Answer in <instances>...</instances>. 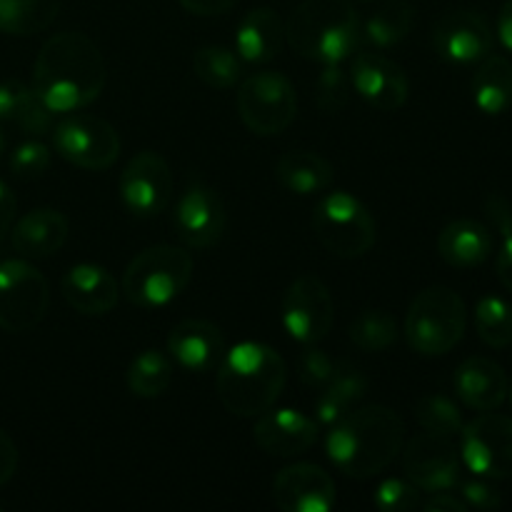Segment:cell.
I'll return each mask as SVG.
<instances>
[{"mask_svg":"<svg viewBox=\"0 0 512 512\" xmlns=\"http://www.w3.org/2000/svg\"><path fill=\"white\" fill-rule=\"evenodd\" d=\"M168 353L180 368L190 373H208L218 368L225 355V338L218 325L190 318L175 325L168 335Z\"/></svg>","mask_w":512,"mask_h":512,"instance_id":"ffe728a7","label":"cell"},{"mask_svg":"<svg viewBox=\"0 0 512 512\" xmlns=\"http://www.w3.org/2000/svg\"><path fill=\"white\" fill-rule=\"evenodd\" d=\"M398 338V320H395L388 310H363V313L350 323V340H353L363 353H383V350L393 348V345L398 343Z\"/></svg>","mask_w":512,"mask_h":512,"instance_id":"d6a6232c","label":"cell"},{"mask_svg":"<svg viewBox=\"0 0 512 512\" xmlns=\"http://www.w3.org/2000/svg\"><path fill=\"white\" fill-rule=\"evenodd\" d=\"M338 360L330 358L325 350L308 345L298 358V375L308 388H323L338 370Z\"/></svg>","mask_w":512,"mask_h":512,"instance_id":"ab89813d","label":"cell"},{"mask_svg":"<svg viewBox=\"0 0 512 512\" xmlns=\"http://www.w3.org/2000/svg\"><path fill=\"white\" fill-rule=\"evenodd\" d=\"M105 88V60L83 33L65 30L43 43L33 65V90L50 113H73Z\"/></svg>","mask_w":512,"mask_h":512,"instance_id":"6da1fadb","label":"cell"},{"mask_svg":"<svg viewBox=\"0 0 512 512\" xmlns=\"http://www.w3.org/2000/svg\"><path fill=\"white\" fill-rule=\"evenodd\" d=\"M413 20V5L408 0H393V3L378 8L365 20V40L378 45V48H393L400 40L408 38L410 28H413Z\"/></svg>","mask_w":512,"mask_h":512,"instance_id":"1f68e13d","label":"cell"},{"mask_svg":"<svg viewBox=\"0 0 512 512\" xmlns=\"http://www.w3.org/2000/svg\"><path fill=\"white\" fill-rule=\"evenodd\" d=\"M215 370L220 403L238 418H258L273 408L288 380L285 360L263 343L235 345Z\"/></svg>","mask_w":512,"mask_h":512,"instance_id":"3957f363","label":"cell"},{"mask_svg":"<svg viewBox=\"0 0 512 512\" xmlns=\"http://www.w3.org/2000/svg\"><path fill=\"white\" fill-rule=\"evenodd\" d=\"M335 320V303L318 275H300L283 298V325L290 338L303 345H318L328 338Z\"/></svg>","mask_w":512,"mask_h":512,"instance_id":"7c38bea8","label":"cell"},{"mask_svg":"<svg viewBox=\"0 0 512 512\" xmlns=\"http://www.w3.org/2000/svg\"><path fill=\"white\" fill-rule=\"evenodd\" d=\"M238 113L255 135H280L298 115V95L283 73L263 70L245 78L238 88Z\"/></svg>","mask_w":512,"mask_h":512,"instance_id":"ba28073f","label":"cell"},{"mask_svg":"<svg viewBox=\"0 0 512 512\" xmlns=\"http://www.w3.org/2000/svg\"><path fill=\"white\" fill-rule=\"evenodd\" d=\"M508 388L510 380L505 370L483 355L463 360L455 370V393L470 410L478 413L498 410L508 400Z\"/></svg>","mask_w":512,"mask_h":512,"instance_id":"44dd1931","label":"cell"},{"mask_svg":"<svg viewBox=\"0 0 512 512\" xmlns=\"http://www.w3.org/2000/svg\"><path fill=\"white\" fill-rule=\"evenodd\" d=\"M405 475L425 493L453 490L460 483V455L453 440L445 435H415L403 453Z\"/></svg>","mask_w":512,"mask_h":512,"instance_id":"5bb4252c","label":"cell"},{"mask_svg":"<svg viewBox=\"0 0 512 512\" xmlns=\"http://www.w3.org/2000/svg\"><path fill=\"white\" fill-rule=\"evenodd\" d=\"M493 250V238L483 223L470 218L453 220L438 235V253L453 268H475L485 263Z\"/></svg>","mask_w":512,"mask_h":512,"instance_id":"d4e9b609","label":"cell"},{"mask_svg":"<svg viewBox=\"0 0 512 512\" xmlns=\"http://www.w3.org/2000/svg\"><path fill=\"white\" fill-rule=\"evenodd\" d=\"M313 230L320 245L338 258H360L378 238L370 210L345 190L328 193L315 205Z\"/></svg>","mask_w":512,"mask_h":512,"instance_id":"52a82bcc","label":"cell"},{"mask_svg":"<svg viewBox=\"0 0 512 512\" xmlns=\"http://www.w3.org/2000/svg\"><path fill=\"white\" fill-rule=\"evenodd\" d=\"M508 398H510V405H512V383H510V388H508Z\"/></svg>","mask_w":512,"mask_h":512,"instance_id":"f907efd6","label":"cell"},{"mask_svg":"<svg viewBox=\"0 0 512 512\" xmlns=\"http://www.w3.org/2000/svg\"><path fill=\"white\" fill-rule=\"evenodd\" d=\"M50 165V150L40 140H28V143L18 145L10 155V170L15 178L33 180L48 170Z\"/></svg>","mask_w":512,"mask_h":512,"instance_id":"f35d334b","label":"cell"},{"mask_svg":"<svg viewBox=\"0 0 512 512\" xmlns=\"http://www.w3.org/2000/svg\"><path fill=\"white\" fill-rule=\"evenodd\" d=\"M425 512H468V503L458 498L450 490H440V493H430V498L420 505Z\"/></svg>","mask_w":512,"mask_h":512,"instance_id":"b9f144b4","label":"cell"},{"mask_svg":"<svg viewBox=\"0 0 512 512\" xmlns=\"http://www.w3.org/2000/svg\"><path fill=\"white\" fill-rule=\"evenodd\" d=\"M0 120L15 125L28 135H45L53 130V113L48 105L40 100L33 85H25L20 80H5L0 83Z\"/></svg>","mask_w":512,"mask_h":512,"instance_id":"484cf974","label":"cell"},{"mask_svg":"<svg viewBox=\"0 0 512 512\" xmlns=\"http://www.w3.org/2000/svg\"><path fill=\"white\" fill-rule=\"evenodd\" d=\"M485 208H488L490 218L495 220V225L500 228V233L510 235L512 233V208H510L508 200L500 198V195H490L488 203H485Z\"/></svg>","mask_w":512,"mask_h":512,"instance_id":"bcb514c9","label":"cell"},{"mask_svg":"<svg viewBox=\"0 0 512 512\" xmlns=\"http://www.w3.org/2000/svg\"><path fill=\"white\" fill-rule=\"evenodd\" d=\"M433 45L450 63H480L493 50V30L483 15L473 10H453L435 23Z\"/></svg>","mask_w":512,"mask_h":512,"instance_id":"e0dca14e","label":"cell"},{"mask_svg":"<svg viewBox=\"0 0 512 512\" xmlns=\"http://www.w3.org/2000/svg\"><path fill=\"white\" fill-rule=\"evenodd\" d=\"M460 498L468 503V508H475V510H498L500 505H503V495H500L498 488H493V485L488 483V478L483 480H468V483H463V493H460Z\"/></svg>","mask_w":512,"mask_h":512,"instance_id":"60d3db41","label":"cell"},{"mask_svg":"<svg viewBox=\"0 0 512 512\" xmlns=\"http://www.w3.org/2000/svg\"><path fill=\"white\" fill-rule=\"evenodd\" d=\"M460 455L470 473L488 480L512 478V418L483 413L460 430Z\"/></svg>","mask_w":512,"mask_h":512,"instance_id":"8fae6325","label":"cell"},{"mask_svg":"<svg viewBox=\"0 0 512 512\" xmlns=\"http://www.w3.org/2000/svg\"><path fill=\"white\" fill-rule=\"evenodd\" d=\"M273 500L283 512H328L338 503V488L320 465L295 463L275 475Z\"/></svg>","mask_w":512,"mask_h":512,"instance_id":"2e32d148","label":"cell"},{"mask_svg":"<svg viewBox=\"0 0 512 512\" xmlns=\"http://www.w3.org/2000/svg\"><path fill=\"white\" fill-rule=\"evenodd\" d=\"M3 150H5V138L3 133H0V158H3Z\"/></svg>","mask_w":512,"mask_h":512,"instance_id":"681fc988","label":"cell"},{"mask_svg":"<svg viewBox=\"0 0 512 512\" xmlns=\"http://www.w3.org/2000/svg\"><path fill=\"white\" fill-rule=\"evenodd\" d=\"M63 290L65 303L73 310L83 315H105L118 305L120 288L118 280L108 273L105 268L93 263H83L70 268L63 275Z\"/></svg>","mask_w":512,"mask_h":512,"instance_id":"7402d4cb","label":"cell"},{"mask_svg":"<svg viewBox=\"0 0 512 512\" xmlns=\"http://www.w3.org/2000/svg\"><path fill=\"white\" fill-rule=\"evenodd\" d=\"M295 53L318 63H343L360 43V18L348 0H303L285 23Z\"/></svg>","mask_w":512,"mask_h":512,"instance_id":"277c9868","label":"cell"},{"mask_svg":"<svg viewBox=\"0 0 512 512\" xmlns=\"http://www.w3.org/2000/svg\"><path fill=\"white\" fill-rule=\"evenodd\" d=\"M18 470V448L5 430H0V485L8 483Z\"/></svg>","mask_w":512,"mask_h":512,"instance_id":"7bdbcfd3","label":"cell"},{"mask_svg":"<svg viewBox=\"0 0 512 512\" xmlns=\"http://www.w3.org/2000/svg\"><path fill=\"white\" fill-rule=\"evenodd\" d=\"M193 70L205 85L210 88H233L243 75V60L233 53L230 48L223 45H205L195 53Z\"/></svg>","mask_w":512,"mask_h":512,"instance_id":"836d02e7","label":"cell"},{"mask_svg":"<svg viewBox=\"0 0 512 512\" xmlns=\"http://www.w3.org/2000/svg\"><path fill=\"white\" fill-rule=\"evenodd\" d=\"M498 278L512 293V233L505 235L503 250L498 255Z\"/></svg>","mask_w":512,"mask_h":512,"instance_id":"7dc6e473","label":"cell"},{"mask_svg":"<svg viewBox=\"0 0 512 512\" xmlns=\"http://www.w3.org/2000/svg\"><path fill=\"white\" fill-rule=\"evenodd\" d=\"M173 228L188 248L205 250L220 243L225 233V205L210 185L193 183L178 198Z\"/></svg>","mask_w":512,"mask_h":512,"instance_id":"9a60e30c","label":"cell"},{"mask_svg":"<svg viewBox=\"0 0 512 512\" xmlns=\"http://www.w3.org/2000/svg\"><path fill=\"white\" fill-rule=\"evenodd\" d=\"M415 418H418L420 428L425 433L445 435V438H455L463 430V415L460 408L445 395H425L415 403Z\"/></svg>","mask_w":512,"mask_h":512,"instance_id":"d590c367","label":"cell"},{"mask_svg":"<svg viewBox=\"0 0 512 512\" xmlns=\"http://www.w3.org/2000/svg\"><path fill=\"white\" fill-rule=\"evenodd\" d=\"M125 380H128V388L135 398H158L168 390L170 380H173V363L160 350H143L133 358Z\"/></svg>","mask_w":512,"mask_h":512,"instance_id":"4dcf8cb0","label":"cell"},{"mask_svg":"<svg viewBox=\"0 0 512 512\" xmlns=\"http://www.w3.org/2000/svg\"><path fill=\"white\" fill-rule=\"evenodd\" d=\"M365 393H368V380L363 378V373L353 365L340 363L333 378L323 385V393L315 400L318 425L333 428L338 420H343L353 410L355 403L365 398Z\"/></svg>","mask_w":512,"mask_h":512,"instance_id":"4316f807","label":"cell"},{"mask_svg":"<svg viewBox=\"0 0 512 512\" xmlns=\"http://www.w3.org/2000/svg\"><path fill=\"white\" fill-rule=\"evenodd\" d=\"M68 230V220L63 213L53 208H38L13 223L10 243H13L15 253L25 255V258H48L63 248L68 240Z\"/></svg>","mask_w":512,"mask_h":512,"instance_id":"603a6c76","label":"cell"},{"mask_svg":"<svg viewBox=\"0 0 512 512\" xmlns=\"http://www.w3.org/2000/svg\"><path fill=\"white\" fill-rule=\"evenodd\" d=\"M373 505L383 512H413L420 505V493L410 480L390 478L378 485L373 495Z\"/></svg>","mask_w":512,"mask_h":512,"instance_id":"74e56055","label":"cell"},{"mask_svg":"<svg viewBox=\"0 0 512 512\" xmlns=\"http://www.w3.org/2000/svg\"><path fill=\"white\" fill-rule=\"evenodd\" d=\"M350 83L355 85L360 98L378 110H398L410 93L405 70L380 53H360L353 60Z\"/></svg>","mask_w":512,"mask_h":512,"instance_id":"ac0fdd59","label":"cell"},{"mask_svg":"<svg viewBox=\"0 0 512 512\" xmlns=\"http://www.w3.org/2000/svg\"><path fill=\"white\" fill-rule=\"evenodd\" d=\"M120 198L138 218H155L173 200V173L153 150H143L120 173Z\"/></svg>","mask_w":512,"mask_h":512,"instance_id":"4fadbf2b","label":"cell"},{"mask_svg":"<svg viewBox=\"0 0 512 512\" xmlns=\"http://www.w3.org/2000/svg\"><path fill=\"white\" fill-rule=\"evenodd\" d=\"M405 423L393 408L368 405L350 410L330 428L328 458L348 478H373L400 455Z\"/></svg>","mask_w":512,"mask_h":512,"instance_id":"7a4b0ae2","label":"cell"},{"mask_svg":"<svg viewBox=\"0 0 512 512\" xmlns=\"http://www.w3.org/2000/svg\"><path fill=\"white\" fill-rule=\"evenodd\" d=\"M350 100V78L345 75V70L340 68V63H328L323 68V73L315 80V105H318L323 113L335 115L348 105Z\"/></svg>","mask_w":512,"mask_h":512,"instance_id":"8d00e7d4","label":"cell"},{"mask_svg":"<svg viewBox=\"0 0 512 512\" xmlns=\"http://www.w3.org/2000/svg\"><path fill=\"white\" fill-rule=\"evenodd\" d=\"M498 35H500V43L512 53V0L503 5L500 10V18H498Z\"/></svg>","mask_w":512,"mask_h":512,"instance_id":"c3c4849f","label":"cell"},{"mask_svg":"<svg viewBox=\"0 0 512 512\" xmlns=\"http://www.w3.org/2000/svg\"><path fill=\"white\" fill-rule=\"evenodd\" d=\"M53 145L63 160L83 170H108L120 155V135L108 120L75 113L53 128Z\"/></svg>","mask_w":512,"mask_h":512,"instance_id":"30bf717a","label":"cell"},{"mask_svg":"<svg viewBox=\"0 0 512 512\" xmlns=\"http://www.w3.org/2000/svg\"><path fill=\"white\" fill-rule=\"evenodd\" d=\"M15 210H18V200H15L13 190L0 180V243L10 235L15 223Z\"/></svg>","mask_w":512,"mask_h":512,"instance_id":"ee69618b","label":"cell"},{"mask_svg":"<svg viewBox=\"0 0 512 512\" xmlns=\"http://www.w3.org/2000/svg\"><path fill=\"white\" fill-rule=\"evenodd\" d=\"M468 328L465 300L445 285H433L415 295L405 315V338L415 353L438 358L463 340Z\"/></svg>","mask_w":512,"mask_h":512,"instance_id":"5b68a950","label":"cell"},{"mask_svg":"<svg viewBox=\"0 0 512 512\" xmlns=\"http://www.w3.org/2000/svg\"><path fill=\"white\" fill-rule=\"evenodd\" d=\"M188 13L203 15V18H210V15H223L228 13L230 8L238 5V0H178Z\"/></svg>","mask_w":512,"mask_h":512,"instance_id":"f6af8a7d","label":"cell"},{"mask_svg":"<svg viewBox=\"0 0 512 512\" xmlns=\"http://www.w3.org/2000/svg\"><path fill=\"white\" fill-rule=\"evenodd\" d=\"M360 3H373V0H360Z\"/></svg>","mask_w":512,"mask_h":512,"instance_id":"816d5d0a","label":"cell"},{"mask_svg":"<svg viewBox=\"0 0 512 512\" xmlns=\"http://www.w3.org/2000/svg\"><path fill=\"white\" fill-rule=\"evenodd\" d=\"M318 428V420L298 410H265L255 420L253 438L273 458H293L313 448Z\"/></svg>","mask_w":512,"mask_h":512,"instance_id":"d6986e66","label":"cell"},{"mask_svg":"<svg viewBox=\"0 0 512 512\" xmlns=\"http://www.w3.org/2000/svg\"><path fill=\"white\" fill-rule=\"evenodd\" d=\"M473 100L485 115H500L512 105V63L505 55H485L473 75Z\"/></svg>","mask_w":512,"mask_h":512,"instance_id":"f1b7e54d","label":"cell"},{"mask_svg":"<svg viewBox=\"0 0 512 512\" xmlns=\"http://www.w3.org/2000/svg\"><path fill=\"white\" fill-rule=\"evenodd\" d=\"M60 0H0V33L35 35L58 18Z\"/></svg>","mask_w":512,"mask_h":512,"instance_id":"f546056e","label":"cell"},{"mask_svg":"<svg viewBox=\"0 0 512 512\" xmlns=\"http://www.w3.org/2000/svg\"><path fill=\"white\" fill-rule=\"evenodd\" d=\"M50 305V285L35 265L25 260L0 263V330L28 333L45 318Z\"/></svg>","mask_w":512,"mask_h":512,"instance_id":"9c48e42d","label":"cell"},{"mask_svg":"<svg viewBox=\"0 0 512 512\" xmlns=\"http://www.w3.org/2000/svg\"><path fill=\"white\" fill-rule=\"evenodd\" d=\"M475 328L488 348L503 350L512 343V305L503 298H480L475 308Z\"/></svg>","mask_w":512,"mask_h":512,"instance_id":"e575fe53","label":"cell"},{"mask_svg":"<svg viewBox=\"0 0 512 512\" xmlns=\"http://www.w3.org/2000/svg\"><path fill=\"white\" fill-rule=\"evenodd\" d=\"M193 278V258L178 245H153L135 255L123 275V293L138 308L173 303Z\"/></svg>","mask_w":512,"mask_h":512,"instance_id":"8992f818","label":"cell"},{"mask_svg":"<svg viewBox=\"0 0 512 512\" xmlns=\"http://www.w3.org/2000/svg\"><path fill=\"white\" fill-rule=\"evenodd\" d=\"M280 185L295 195H318L333 183V165L310 150H290L275 165Z\"/></svg>","mask_w":512,"mask_h":512,"instance_id":"83f0119b","label":"cell"},{"mask_svg":"<svg viewBox=\"0 0 512 512\" xmlns=\"http://www.w3.org/2000/svg\"><path fill=\"white\" fill-rule=\"evenodd\" d=\"M285 43V25L273 8H253L240 20L235 50L248 63H270Z\"/></svg>","mask_w":512,"mask_h":512,"instance_id":"cb8c5ba5","label":"cell"}]
</instances>
